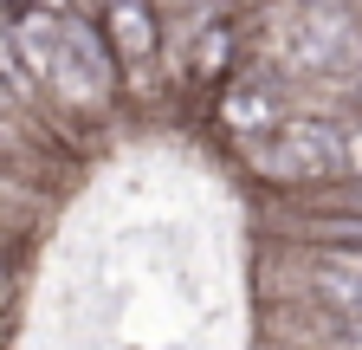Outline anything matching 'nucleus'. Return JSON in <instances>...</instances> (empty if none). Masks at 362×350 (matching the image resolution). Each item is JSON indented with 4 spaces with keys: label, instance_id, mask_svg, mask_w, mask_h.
<instances>
[{
    "label": "nucleus",
    "instance_id": "f257e3e1",
    "mask_svg": "<svg viewBox=\"0 0 362 350\" xmlns=\"http://www.w3.org/2000/svg\"><path fill=\"white\" fill-rule=\"evenodd\" d=\"M337 130L343 123H330V117H285L272 137H246L240 143V169L259 188H279V195H304V188L343 182Z\"/></svg>",
    "mask_w": 362,
    "mask_h": 350
},
{
    "label": "nucleus",
    "instance_id": "20e7f679",
    "mask_svg": "<svg viewBox=\"0 0 362 350\" xmlns=\"http://www.w3.org/2000/svg\"><path fill=\"white\" fill-rule=\"evenodd\" d=\"M337 156H343V182H362V117H343Z\"/></svg>",
    "mask_w": 362,
    "mask_h": 350
},
{
    "label": "nucleus",
    "instance_id": "f03ea898",
    "mask_svg": "<svg viewBox=\"0 0 362 350\" xmlns=\"http://www.w3.org/2000/svg\"><path fill=\"white\" fill-rule=\"evenodd\" d=\"M233 143H246V137H272L285 117H291V104H285V84L279 78H246V72H233L214 91V111H207Z\"/></svg>",
    "mask_w": 362,
    "mask_h": 350
},
{
    "label": "nucleus",
    "instance_id": "39448f33",
    "mask_svg": "<svg viewBox=\"0 0 362 350\" xmlns=\"http://www.w3.org/2000/svg\"><path fill=\"white\" fill-rule=\"evenodd\" d=\"M349 117H362V84H349Z\"/></svg>",
    "mask_w": 362,
    "mask_h": 350
},
{
    "label": "nucleus",
    "instance_id": "423d86ee",
    "mask_svg": "<svg viewBox=\"0 0 362 350\" xmlns=\"http://www.w3.org/2000/svg\"><path fill=\"white\" fill-rule=\"evenodd\" d=\"M0 350H7V324H0Z\"/></svg>",
    "mask_w": 362,
    "mask_h": 350
},
{
    "label": "nucleus",
    "instance_id": "7ed1b4c3",
    "mask_svg": "<svg viewBox=\"0 0 362 350\" xmlns=\"http://www.w3.org/2000/svg\"><path fill=\"white\" fill-rule=\"evenodd\" d=\"M98 33L117 59V78H143L162 52V13L156 0H104L98 7Z\"/></svg>",
    "mask_w": 362,
    "mask_h": 350
}]
</instances>
